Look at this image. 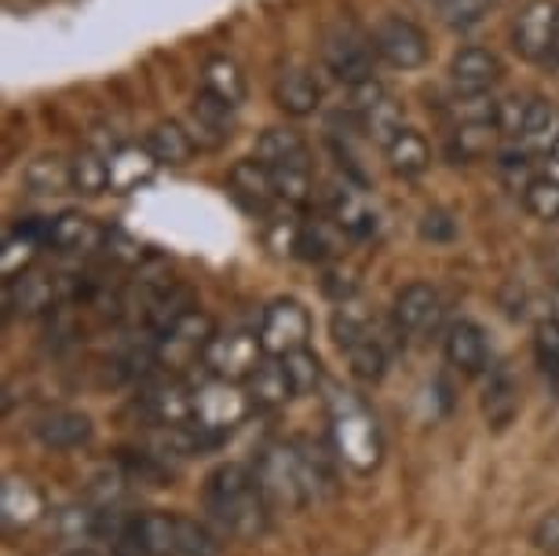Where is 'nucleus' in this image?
Masks as SVG:
<instances>
[{"label": "nucleus", "mask_w": 559, "mask_h": 556, "mask_svg": "<svg viewBox=\"0 0 559 556\" xmlns=\"http://www.w3.org/2000/svg\"><path fill=\"white\" fill-rule=\"evenodd\" d=\"M249 392H241L235 381H219V377H209L205 385L194 388V425L209 436H224L235 425L246 422L249 414Z\"/></svg>", "instance_id": "6"}, {"label": "nucleus", "mask_w": 559, "mask_h": 556, "mask_svg": "<svg viewBox=\"0 0 559 556\" xmlns=\"http://www.w3.org/2000/svg\"><path fill=\"white\" fill-rule=\"evenodd\" d=\"M311 341V315L300 300H271L260 315V344L263 352L282 359L289 352L308 348Z\"/></svg>", "instance_id": "8"}, {"label": "nucleus", "mask_w": 559, "mask_h": 556, "mask_svg": "<svg viewBox=\"0 0 559 556\" xmlns=\"http://www.w3.org/2000/svg\"><path fill=\"white\" fill-rule=\"evenodd\" d=\"M176 534H179V556H216L219 549L216 534L191 517H176Z\"/></svg>", "instance_id": "40"}, {"label": "nucleus", "mask_w": 559, "mask_h": 556, "mask_svg": "<svg viewBox=\"0 0 559 556\" xmlns=\"http://www.w3.org/2000/svg\"><path fill=\"white\" fill-rule=\"evenodd\" d=\"M129 528L146 556H179L176 517H165V512H143V517L129 520Z\"/></svg>", "instance_id": "26"}, {"label": "nucleus", "mask_w": 559, "mask_h": 556, "mask_svg": "<svg viewBox=\"0 0 559 556\" xmlns=\"http://www.w3.org/2000/svg\"><path fill=\"white\" fill-rule=\"evenodd\" d=\"M227 187H230V198L246 209L252 216H267L271 205L278 202V194H274V180H271V169L257 157H246V162H238L235 169L227 173Z\"/></svg>", "instance_id": "13"}, {"label": "nucleus", "mask_w": 559, "mask_h": 556, "mask_svg": "<svg viewBox=\"0 0 559 556\" xmlns=\"http://www.w3.org/2000/svg\"><path fill=\"white\" fill-rule=\"evenodd\" d=\"M282 363H286V374H289L293 388H297V395L314 392V388L322 385V363L314 352H308V348L289 352V355H282Z\"/></svg>", "instance_id": "42"}, {"label": "nucleus", "mask_w": 559, "mask_h": 556, "mask_svg": "<svg viewBox=\"0 0 559 556\" xmlns=\"http://www.w3.org/2000/svg\"><path fill=\"white\" fill-rule=\"evenodd\" d=\"M559 140V107L552 99H526L523 110V125L520 135H515V146L526 154H548Z\"/></svg>", "instance_id": "22"}, {"label": "nucleus", "mask_w": 559, "mask_h": 556, "mask_svg": "<svg viewBox=\"0 0 559 556\" xmlns=\"http://www.w3.org/2000/svg\"><path fill=\"white\" fill-rule=\"evenodd\" d=\"M202 92L216 96L219 103H227V107H238V103L246 99V78H241L238 62H230L224 56L209 59L202 70Z\"/></svg>", "instance_id": "31"}, {"label": "nucleus", "mask_w": 559, "mask_h": 556, "mask_svg": "<svg viewBox=\"0 0 559 556\" xmlns=\"http://www.w3.org/2000/svg\"><path fill=\"white\" fill-rule=\"evenodd\" d=\"M388 96V88L381 85V81H362V85H352L347 88V107H352V114L358 118V114H366L369 107H377Z\"/></svg>", "instance_id": "46"}, {"label": "nucleus", "mask_w": 559, "mask_h": 556, "mask_svg": "<svg viewBox=\"0 0 559 556\" xmlns=\"http://www.w3.org/2000/svg\"><path fill=\"white\" fill-rule=\"evenodd\" d=\"M556 23H559V4L556 0H531L512 23V48L515 56L526 62H545L552 59L556 45Z\"/></svg>", "instance_id": "9"}, {"label": "nucleus", "mask_w": 559, "mask_h": 556, "mask_svg": "<svg viewBox=\"0 0 559 556\" xmlns=\"http://www.w3.org/2000/svg\"><path fill=\"white\" fill-rule=\"evenodd\" d=\"M205 509L219 531L241 542L260 539L271 520V506L257 484V472L249 465H238V461H227V465L209 472Z\"/></svg>", "instance_id": "2"}, {"label": "nucleus", "mask_w": 559, "mask_h": 556, "mask_svg": "<svg viewBox=\"0 0 559 556\" xmlns=\"http://www.w3.org/2000/svg\"><path fill=\"white\" fill-rule=\"evenodd\" d=\"M62 556H99L96 549H88V545H73V549H67Z\"/></svg>", "instance_id": "50"}, {"label": "nucleus", "mask_w": 559, "mask_h": 556, "mask_svg": "<svg viewBox=\"0 0 559 556\" xmlns=\"http://www.w3.org/2000/svg\"><path fill=\"white\" fill-rule=\"evenodd\" d=\"M344 230L336 227V220L325 213V216H314V220H300V235H297V253L304 260H330L341 253V242H344Z\"/></svg>", "instance_id": "27"}, {"label": "nucleus", "mask_w": 559, "mask_h": 556, "mask_svg": "<svg viewBox=\"0 0 559 556\" xmlns=\"http://www.w3.org/2000/svg\"><path fill=\"white\" fill-rule=\"evenodd\" d=\"M373 48L377 59H384L395 70H417L428 59V37L417 23H409L403 15H388L373 29Z\"/></svg>", "instance_id": "10"}, {"label": "nucleus", "mask_w": 559, "mask_h": 556, "mask_svg": "<svg viewBox=\"0 0 559 556\" xmlns=\"http://www.w3.org/2000/svg\"><path fill=\"white\" fill-rule=\"evenodd\" d=\"M271 180H274L278 202H286L293 209L308 205V198H311V162L308 157H304V162L282 165V169H271Z\"/></svg>", "instance_id": "36"}, {"label": "nucleus", "mask_w": 559, "mask_h": 556, "mask_svg": "<svg viewBox=\"0 0 559 556\" xmlns=\"http://www.w3.org/2000/svg\"><path fill=\"white\" fill-rule=\"evenodd\" d=\"M358 125H362L366 140L388 146L399 132L406 129V125H403V103H399L395 96H384L381 103H377V107H369L366 114H358Z\"/></svg>", "instance_id": "34"}, {"label": "nucleus", "mask_w": 559, "mask_h": 556, "mask_svg": "<svg viewBox=\"0 0 559 556\" xmlns=\"http://www.w3.org/2000/svg\"><path fill=\"white\" fill-rule=\"evenodd\" d=\"M252 157L267 165V169H282V165H289V162H304V157H308V143L293 129H267V132H260L257 154Z\"/></svg>", "instance_id": "32"}, {"label": "nucleus", "mask_w": 559, "mask_h": 556, "mask_svg": "<svg viewBox=\"0 0 559 556\" xmlns=\"http://www.w3.org/2000/svg\"><path fill=\"white\" fill-rule=\"evenodd\" d=\"M59 286L62 282L56 275L26 271V275L4 282V304H8V311H15V315H40V311L56 308Z\"/></svg>", "instance_id": "20"}, {"label": "nucleus", "mask_w": 559, "mask_h": 556, "mask_svg": "<svg viewBox=\"0 0 559 556\" xmlns=\"http://www.w3.org/2000/svg\"><path fill=\"white\" fill-rule=\"evenodd\" d=\"M442 352H447V363L453 370L476 377L487 370L490 363V348H487V333H483L476 322L468 319H457L453 327L447 330V338H442Z\"/></svg>", "instance_id": "18"}, {"label": "nucleus", "mask_w": 559, "mask_h": 556, "mask_svg": "<svg viewBox=\"0 0 559 556\" xmlns=\"http://www.w3.org/2000/svg\"><path fill=\"white\" fill-rule=\"evenodd\" d=\"M213 338H216L213 319L198 308L187 311L183 319L173 322V327L157 338V366L173 377L191 370V366L205 363V352H209V344H213Z\"/></svg>", "instance_id": "5"}, {"label": "nucleus", "mask_w": 559, "mask_h": 556, "mask_svg": "<svg viewBox=\"0 0 559 556\" xmlns=\"http://www.w3.org/2000/svg\"><path fill=\"white\" fill-rule=\"evenodd\" d=\"M110 169V194H135L140 187H146L162 169V162L151 154V146L140 143H124L107 157Z\"/></svg>", "instance_id": "15"}, {"label": "nucleus", "mask_w": 559, "mask_h": 556, "mask_svg": "<svg viewBox=\"0 0 559 556\" xmlns=\"http://www.w3.org/2000/svg\"><path fill=\"white\" fill-rule=\"evenodd\" d=\"M34 433L51 450H78L92 439V422L78 411H51L34 425Z\"/></svg>", "instance_id": "23"}, {"label": "nucleus", "mask_w": 559, "mask_h": 556, "mask_svg": "<svg viewBox=\"0 0 559 556\" xmlns=\"http://www.w3.org/2000/svg\"><path fill=\"white\" fill-rule=\"evenodd\" d=\"M534 352H537V363H542L548 381L559 385V319H556V315H552V319H545V322H537Z\"/></svg>", "instance_id": "43"}, {"label": "nucleus", "mask_w": 559, "mask_h": 556, "mask_svg": "<svg viewBox=\"0 0 559 556\" xmlns=\"http://www.w3.org/2000/svg\"><path fill=\"white\" fill-rule=\"evenodd\" d=\"M442 319V297L439 289H431L428 282H409L406 289H399L395 308H392V322L399 333L406 338H425L439 327Z\"/></svg>", "instance_id": "11"}, {"label": "nucleus", "mask_w": 559, "mask_h": 556, "mask_svg": "<svg viewBox=\"0 0 559 556\" xmlns=\"http://www.w3.org/2000/svg\"><path fill=\"white\" fill-rule=\"evenodd\" d=\"M191 121H194V143L198 146H219L230 140V121H235V107H227V103H219L216 96H202L194 99L191 107Z\"/></svg>", "instance_id": "25"}, {"label": "nucleus", "mask_w": 559, "mask_h": 556, "mask_svg": "<svg viewBox=\"0 0 559 556\" xmlns=\"http://www.w3.org/2000/svg\"><path fill=\"white\" fill-rule=\"evenodd\" d=\"M545 176H552V180H559V140L552 151L545 154Z\"/></svg>", "instance_id": "49"}, {"label": "nucleus", "mask_w": 559, "mask_h": 556, "mask_svg": "<svg viewBox=\"0 0 559 556\" xmlns=\"http://www.w3.org/2000/svg\"><path fill=\"white\" fill-rule=\"evenodd\" d=\"M523 205H526V213L537 216V220H545V224L559 220V180H552V176H537V180H526Z\"/></svg>", "instance_id": "38"}, {"label": "nucleus", "mask_w": 559, "mask_h": 556, "mask_svg": "<svg viewBox=\"0 0 559 556\" xmlns=\"http://www.w3.org/2000/svg\"><path fill=\"white\" fill-rule=\"evenodd\" d=\"M501 73H504L501 59L476 45L453 51V59H450V85L457 96H487L501 81Z\"/></svg>", "instance_id": "12"}, {"label": "nucleus", "mask_w": 559, "mask_h": 556, "mask_svg": "<svg viewBox=\"0 0 559 556\" xmlns=\"http://www.w3.org/2000/svg\"><path fill=\"white\" fill-rule=\"evenodd\" d=\"M103 242H107V230L84 213H59L48 220V246L56 249V253L88 257V253H96V249H103Z\"/></svg>", "instance_id": "16"}, {"label": "nucleus", "mask_w": 559, "mask_h": 556, "mask_svg": "<svg viewBox=\"0 0 559 556\" xmlns=\"http://www.w3.org/2000/svg\"><path fill=\"white\" fill-rule=\"evenodd\" d=\"M146 146L162 165H187L194 157V135L176 121H162L154 125L151 135H146Z\"/></svg>", "instance_id": "30"}, {"label": "nucleus", "mask_w": 559, "mask_h": 556, "mask_svg": "<svg viewBox=\"0 0 559 556\" xmlns=\"http://www.w3.org/2000/svg\"><path fill=\"white\" fill-rule=\"evenodd\" d=\"M490 4H512V0H490Z\"/></svg>", "instance_id": "52"}, {"label": "nucleus", "mask_w": 559, "mask_h": 556, "mask_svg": "<svg viewBox=\"0 0 559 556\" xmlns=\"http://www.w3.org/2000/svg\"><path fill=\"white\" fill-rule=\"evenodd\" d=\"M322 62L330 67L336 78L344 81L347 88L362 85V81H373V34H362L352 19H336L322 29Z\"/></svg>", "instance_id": "4"}, {"label": "nucleus", "mask_w": 559, "mask_h": 556, "mask_svg": "<svg viewBox=\"0 0 559 556\" xmlns=\"http://www.w3.org/2000/svg\"><path fill=\"white\" fill-rule=\"evenodd\" d=\"M45 517V495L23 476H8L0 487V523L4 531H26Z\"/></svg>", "instance_id": "19"}, {"label": "nucleus", "mask_w": 559, "mask_h": 556, "mask_svg": "<svg viewBox=\"0 0 559 556\" xmlns=\"http://www.w3.org/2000/svg\"><path fill=\"white\" fill-rule=\"evenodd\" d=\"M534 542H537V549L559 553V509H556V512H548V517H545L542 523H537Z\"/></svg>", "instance_id": "47"}, {"label": "nucleus", "mask_w": 559, "mask_h": 556, "mask_svg": "<svg viewBox=\"0 0 559 556\" xmlns=\"http://www.w3.org/2000/svg\"><path fill=\"white\" fill-rule=\"evenodd\" d=\"M23 180H26V187L34 194H62V191H73V184H70V162H62V157H56V154H45V157H37V162H29L26 173H23Z\"/></svg>", "instance_id": "35"}, {"label": "nucleus", "mask_w": 559, "mask_h": 556, "mask_svg": "<svg viewBox=\"0 0 559 556\" xmlns=\"http://www.w3.org/2000/svg\"><path fill=\"white\" fill-rule=\"evenodd\" d=\"M498 132L501 125L498 121H487V125H453L450 132V151L457 157H483L493 151V143H498Z\"/></svg>", "instance_id": "37"}, {"label": "nucleus", "mask_w": 559, "mask_h": 556, "mask_svg": "<svg viewBox=\"0 0 559 556\" xmlns=\"http://www.w3.org/2000/svg\"><path fill=\"white\" fill-rule=\"evenodd\" d=\"M263 344H260V333H249V330H227V333H216L213 344L205 352V370L209 377H219V381H249L252 374L260 370L263 363Z\"/></svg>", "instance_id": "7"}, {"label": "nucleus", "mask_w": 559, "mask_h": 556, "mask_svg": "<svg viewBox=\"0 0 559 556\" xmlns=\"http://www.w3.org/2000/svg\"><path fill=\"white\" fill-rule=\"evenodd\" d=\"M483 411H487V422L493 428H504V425L512 422V414H515V388H512V381L504 374H498L490 381L487 400H483Z\"/></svg>", "instance_id": "41"}, {"label": "nucleus", "mask_w": 559, "mask_h": 556, "mask_svg": "<svg viewBox=\"0 0 559 556\" xmlns=\"http://www.w3.org/2000/svg\"><path fill=\"white\" fill-rule=\"evenodd\" d=\"M552 59L559 62V23H556V45H552Z\"/></svg>", "instance_id": "51"}, {"label": "nucleus", "mask_w": 559, "mask_h": 556, "mask_svg": "<svg viewBox=\"0 0 559 556\" xmlns=\"http://www.w3.org/2000/svg\"><path fill=\"white\" fill-rule=\"evenodd\" d=\"M319 99H322V85L314 81L311 70L286 67L274 78V103L289 118H308V114L319 110Z\"/></svg>", "instance_id": "21"}, {"label": "nucleus", "mask_w": 559, "mask_h": 556, "mask_svg": "<svg viewBox=\"0 0 559 556\" xmlns=\"http://www.w3.org/2000/svg\"><path fill=\"white\" fill-rule=\"evenodd\" d=\"M325 213L336 220V227L347 238H369L377 230V213L369 209L362 191H355L347 180L325 187Z\"/></svg>", "instance_id": "17"}, {"label": "nucleus", "mask_w": 559, "mask_h": 556, "mask_svg": "<svg viewBox=\"0 0 559 556\" xmlns=\"http://www.w3.org/2000/svg\"><path fill=\"white\" fill-rule=\"evenodd\" d=\"M143 411L162 428L191 425L194 422V388H187L179 377L168 374L165 381H157L143 392Z\"/></svg>", "instance_id": "14"}, {"label": "nucleus", "mask_w": 559, "mask_h": 556, "mask_svg": "<svg viewBox=\"0 0 559 556\" xmlns=\"http://www.w3.org/2000/svg\"><path fill=\"white\" fill-rule=\"evenodd\" d=\"M347 355V366H352V374L358 377V381H381L384 377V366H388V344L384 338H377V330L369 333V338L347 344L344 348Z\"/></svg>", "instance_id": "33"}, {"label": "nucleus", "mask_w": 559, "mask_h": 556, "mask_svg": "<svg viewBox=\"0 0 559 556\" xmlns=\"http://www.w3.org/2000/svg\"><path fill=\"white\" fill-rule=\"evenodd\" d=\"M330 436L333 450L344 465H352L355 472H373L381 465L384 443H381V428L377 417L366 411L362 400H355L352 392H333L330 395Z\"/></svg>", "instance_id": "3"}, {"label": "nucleus", "mask_w": 559, "mask_h": 556, "mask_svg": "<svg viewBox=\"0 0 559 556\" xmlns=\"http://www.w3.org/2000/svg\"><path fill=\"white\" fill-rule=\"evenodd\" d=\"M420 235L431 238V242H447V238L453 235V224L447 213H428L425 220H420Z\"/></svg>", "instance_id": "48"}, {"label": "nucleus", "mask_w": 559, "mask_h": 556, "mask_svg": "<svg viewBox=\"0 0 559 556\" xmlns=\"http://www.w3.org/2000/svg\"><path fill=\"white\" fill-rule=\"evenodd\" d=\"M453 125H487L501 118V103H493V96H457L450 103Z\"/></svg>", "instance_id": "44"}, {"label": "nucleus", "mask_w": 559, "mask_h": 556, "mask_svg": "<svg viewBox=\"0 0 559 556\" xmlns=\"http://www.w3.org/2000/svg\"><path fill=\"white\" fill-rule=\"evenodd\" d=\"M436 12L442 15V23L453 29H472L479 26L490 12V0H431Z\"/></svg>", "instance_id": "39"}, {"label": "nucleus", "mask_w": 559, "mask_h": 556, "mask_svg": "<svg viewBox=\"0 0 559 556\" xmlns=\"http://www.w3.org/2000/svg\"><path fill=\"white\" fill-rule=\"evenodd\" d=\"M384 154H388V169L395 176H403V180H414V176H420L431 165V151H428L425 135H417L414 129L399 132L395 140L384 146Z\"/></svg>", "instance_id": "28"}, {"label": "nucleus", "mask_w": 559, "mask_h": 556, "mask_svg": "<svg viewBox=\"0 0 559 556\" xmlns=\"http://www.w3.org/2000/svg\"><path fill=\"white\" fill-rule=\"evenodd\" d=\"M252 472H257V484L271 512H297L319 498V490L330 484L322 458H314L300 443H267L260 450Z\"/></svg>", "instance_id": "1"}, {"label": "nucleus", "mask_w": 559, "mask_h": 556, "mask_svg": "<svg viewBox=\"0 0 559 556\" xmlns=\"http://www.w3.org/2000/svg\"><path fill=\"white\" fill-rule=\"evenodd\" d=\"M293 395H297V388H293L289 374H286V363L282 359H263L260 370L249 377V400L252 406H260V411H274V406L289 403Z\"/></svg>", "instance_id": "24"}, {"label": "nucleus", "mask_w": 559, "mask_h": 556, "mask_svg": "<svg viewBox=\"0 0 559 556\" xmlns=\"http://www.w3.org/2000/svg\"><path fill=\"white\" fill-rule=\"evenodd\" d=\"M110 260H118V264L132 268V264H143V246L135 242L132 235H124V230H107V242H103Z\"/></svg>", "instance_id": "45"}, {"label": "nucleus", "mask_w": 559, "mask_h": 556, "mask_svg": "<svg viewBox=\"0 0 559 556\" xmlns=\"http://www.w3.org/2000/svg\"><path fill=\"white\" fill-rule=\"evenodd\" d=\"M70 184H73V194H88V198L110 191L107 154H99L96 146H81V151L70 157Z\"/></svg>", "instance_id": "29"}]
</instances>
